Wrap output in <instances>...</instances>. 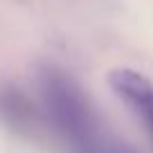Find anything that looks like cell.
<instances>
[{"mask_svg":"<svg viewBox=\"0 0 153 153\" xmlns=\"http://www.w3.org/2000/svg\"><path fill=\"white\" fill-rule=\"evenodd\" d=\"M43 90L48 110L59 128L70 135L79 146L90 144L95 122H92V115L79 88L59 72H48L43 81Z\"/></svg>","mask_w":153,"mask_h":153,"instance_id":"6da1fadb","label":"cell"},{"mask_svg":"<svg viewBox=\"0 0 153 153\" xmlns=\"http://www.w3.org/2000/svg\"><path fill=\"white\" fill-rule=\"evenodd\" d=\"M108 83L140 115H144L149 108H153V83L144 74L131 70V68H115L108 74Z\"/></svg>","mask_w":153,"mask_h":153,"instance_id":"7a4b0ae2","label":"cell"},{"mask_svg":"<svg viewBox=\"0 0 153 153\" xmlns=\"http://www.w3.org/2000/svg\"><path fill=\"white\" fill-rule=\"evenodd\" d=\"M142 120H144V124H146V128H149V133H151V137H153V108H149L146 113L142 115Z\"/></svg>","mask_w":153,"mask_h":153,"instance_id":"3957f363","label":"cell"},{"mask_svg":"<svg viewBox=\"0 0 153 153\" xmlns=\"http://www.w3.org/2000/svg\"><path fill=\"white\" fill-rule=\"evenodd\" d=\"M81 153H97V151L90 149V144H86V146H81Z\"/></svg>","mask_w":153,"mask_h":153,"instance_id":"277c9868","label":"cell"},{"mask_svg":"<svg viewBox=\"0 0 153 153\" xmlns=\"http://www.w3.org/2000/svg\"><path fill=\"white\" fill-rule=\"evenodd\" d=\"M115 153H128V151H115Z\"/></svg>","mask_w":153,"mask_h":153,"instance_id":"5b68a950","label":"cell"}]
</instances>
